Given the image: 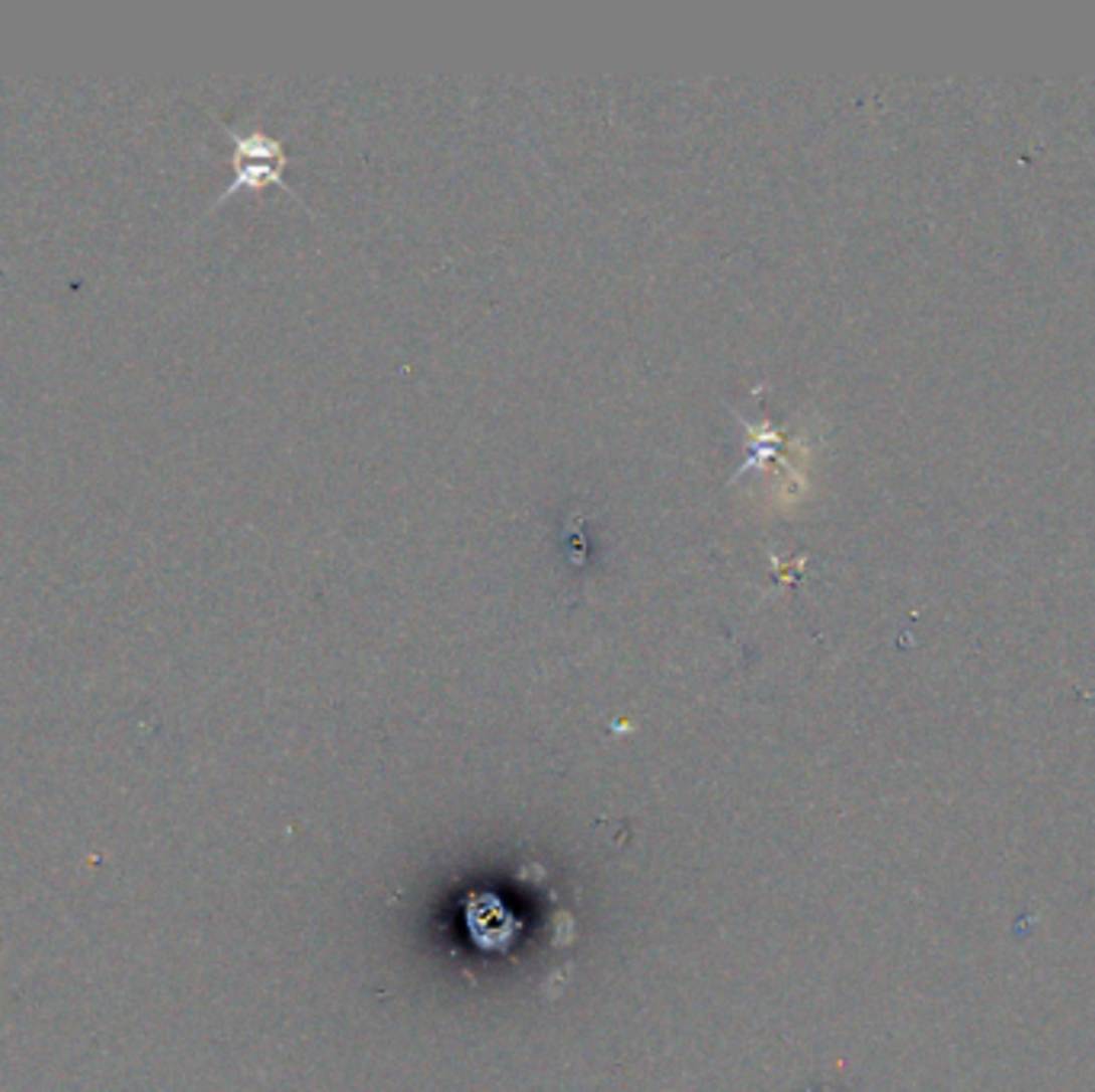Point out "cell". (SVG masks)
Returning a JSON list of instances; mask_svg holds the SVG:
<instances>
[{
  "instance_id": "1",
  "label": "cell",
  "mask_w": 1095,
  "mask_h": 1092,
  "mask_svg": "<svg viewBox=\"0 0 1095 1092\" xmlns=\"http://www.w3.org/2000/svg\"><path fill=\"white\" fill-rule=\"evenodd\" d=\"M221 126H224V135H228L231 142H234V180L221 189V193L215 196V202L208 205V209H218L224 199L240 193V189H263L269 183L283 186L289 196H295V199H299V205H305V209H308V202L299 193H295L292 183L283 180V170L289 164V154H286L280 138L259 132V129L240 132L231 123H221Z\"/></svg>"
},
{
  "instance_id": "2",
  "label": "cell",
  "mask_w": 1095,
  "mask_h": 1092,
  "mask_svg": "<svg viewBox=\"0 0 1095 1092\" xmlns=\"http://www.w3.org/2000/svg\"><path fill=\"white\" fill-rule=\"evenodd\" d=\"M743 426L750 429V456H746V462L740 465V472H737L734 478H740L743 472H750V468H759V465H766V459H769V456L775 452V445L781 442L778 429H775V426H772L769 420H759L756 426L743 420Z\"/></svg>"
}]
</instances>
